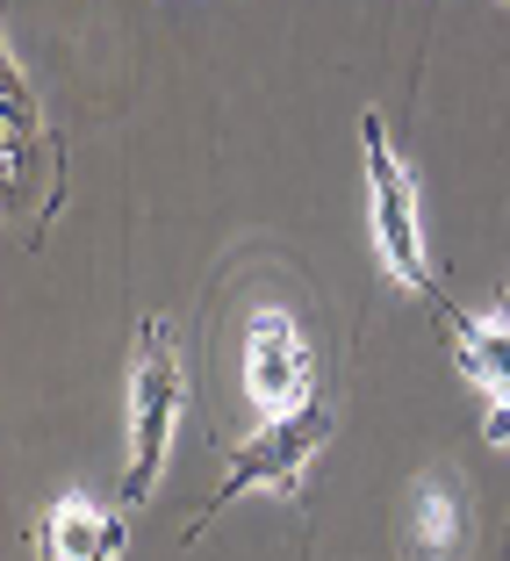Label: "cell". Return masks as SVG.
I'll use <instances>...</instances> for the list:
<instances>
[{
	"label": "cell",
	"instance_id": "1",
	"mask_svg": "<svg viewBox=\"0 0 510 561\" xmlns=\"http://www.w3.org/2000/svg\"><path fill=\"white\" fill-rule=\"evenodd\" d=\"M360 151H367V216H374V252L381 266H389V280H403L417 302H425L431 317H439L445 331H453V317H461V302L439 296V280H431V252H425V209H417V181L410 165L395 159L389 145V123L367 108L360 116Z\"/></svg>",
	"mask_w": 510,
	"mask_h": 561
},
{
	"label": "cell",
	"instance_id": "2",
	"mask_svg": "<svg viewBox=\"0 0 510 561\" xmlns=\"http://www.w3.org/2000/svg\"><path fill=\"white\" fill-rule=\"evenodd\" d=\"M331 432H338V417H331V403H316V397L302 403V411L266 417L245 446H231V468H223V476H216V490L195 504L187 540H201V526H209L223 504L252 496V490H266V496H302V476H310V461L331 446Z\"/></svg>",
	"mask_w": 510,
	"mask_h": 561
},
{
	"label": "cell",
	"instance_id": "3",
	"mask_svg": "<svg viewBox=\"0 0 510 561\" xmlns=\"http://www.w3.org/2000/svg\"><path fill=\"white\" fill-rule=\"evenodd\" d=\"M0 173H8V202L30 231H44L58 216V195H66V151H58V130L44 123V101L30 94V72H22L15 44L0 50Z\"/></svg>",
	"mask_w": 510,
	"mask_h": 561
},
{
	"label": "cell",
	"instance_id": "4",
	"mask_svg": "<svg viewBox=\"0 0 510 561\" xmlns=\"http://www.w3.org/2000/svg\"><path fill=\"white\" fill-rule=\"evenodd\" d=\"M187 411V367L181 346L159 317L137 324V360H130V468H123V504H144L159 490L165 446H173V425Z\"/></svg>",
	"mask_w": 510,
	"mask_h": 561
},
{
	"label": "cell",
	"instance_id": "5",
	"mask_svg": "<svg viewBox=\"0 0 510 561\" xmlns=\"http://www.w3.org/2000/svg\"><path fill=\"white\" fill-rule=\"evenodd\" d=\"M237 367H245L252 411H266V417L302 411V403L316 397V353H310V339H302V324H295L288 302H252V310H245Z\"/></svg>",
	"mask_w": 510,
	"mask_h": 561
},
{
	"label": "cell",
	"instance_id": "6",
	"mask_svg": "<svg viewBox=\"0 0 510 561\" xmlns=\"http://www.w3.org/2000/svg\"><path fill=\"white\" fill-rule=\"evenodd\" d=\"M445 339H453V360H461V375L475 381L482 397H489L482 439H489V446H510V296H496L482 317L461 310Z\"/></svg>",
	"mask_w": 510,
	"mask_h": 561
},
{
	"label": "cell",
	"instance_id": "7",
	"mask_svg": "<svg viewBox=\"0 0 510 561\" xmlns=\"http://www.w3.org/2000/svg\"><path fill=\"white\" fill-rule=\"evenodd\" d=\"M475 540V496L453 468H431L410 482L403 504V561H461Z\"/></svg>",
	"mask_w": 510,
	"mask_h": 561
},
{
	"label": "cell",
	"instance_id": "8",
	"mask_svg": "<svg viewBox=\"0 0 510 561\" xmlns=\"http://www.w3.org/2000/svg\"><path fill=\"white\" fill-rule=\"evenodd\" d=\"M123 540H130L123 512H101L94 496H80V490H66L36 518V561H116Z\"/></svg>",
	"mask_w": 510,
	"mask_h": 561
},
{
	"label": "cell",
	"instance_id": "9",
	"mask_svg": "<svg viewBox=\"0 0 510 561\" xmlns=\"http://www.w3.org/2000/svg\"><path fill=\"white\" fill-rule=\"evenodd\" d=\"M496 561H510V533H503V554H496Z\"/></svg>",
	"mask_w": 510,
	"mask_h": 561
}]
</instances>
